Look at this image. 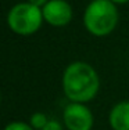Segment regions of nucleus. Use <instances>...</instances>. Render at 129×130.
<instances>
[{"mask_svg": "<svg viewBox=\"0 0 129 130\" xmlns=\"http://www.w3.org/2000/svg\"><path fill=\"white\" fill-rule=\"evenodd\" d=\"M3 130H35V129L31 126V123H25V122L15 120V122H10Z\"/></svg>", "mask_w": 129, "mask_h": 130, "instance_id": "6e6552de", "label": "nucleus"}, {"mask_svg": "<svg viewBox=\"0 0 129 130\" xmlns=\"http://www.w3.org/2000/svg\"><path fill=\"white\" fill-rule=\"evenodd\" d=\"M61 86L69 103L86 104L99 94L100 76L89 62L74 61L64 69Z\"/></svg>", "mask_w": 129, "mask_h": 130, "instance_id": "f257e3e1", "label": "nucleus"}, {"mask_svg": "<svg viewBox=\"0 0 129 130\" xmlns=\"http://www.w3.org/2000/svg\"><path fill=\"white\" fill-rule=\"evenodd\" d=\"M42 130H63V126H61L60 122L51 119V120H49V122L46 123V126Z\"/></svg>", "mask_w": 129, "mask_h": 130, "instance_id": "1a4fd4ad", "label": "nucleus"}, {"mask_svg": "<svg viewBox=\"0 0 129 130\" xmlns=\"http://www.w3.org/2000/svg\"><path fill=\"white\" fill-rule=\"evenodd\" d=\"M108 123L112 130H129V101H121L111 108Z\"/></svg>", "mask_w": 129, "mask_h": 130, "instance_id": "423d86ee", "label": "nucleus"}, {"mask_svg": "<svg viewBox=\"0 0 129 130\" xmlns=\"http://www.w3.org/2000/svg\"><path fill=\"white\" fill-rule=\"evenodd\" d=\"M83 26L90 35L106 38L118 25L119 13L111 0H92L83 11Z\"/></svg>", "mask_w": 129, "mask_h": 130, "instance_id": "f03ea898", "label": "nucleus"}, {"mask_svg": "<svg viewBox=\"0 0 129 130\" xmlns=\"http://www.w3.org/2000/svg\"><path fill=\"white\" fill-rule=\"evenodd\" d=\"M111 2L115 4H126V3H129V0H111Z\"/></svg>", "mask_w": 129, "mask_h": 130, "instance_id": "9b49d317", "label": "nucleus"}, {"mask_svg": "<svg viewBox=\"0 0 129 130\" xmlns=\"http://www.w3.org/2000/svg\"><path fill=\"white\" fill-rule=\"evenodd\" d=\"M45 22L40 7L29 2H21L10 8L7 14V25L15 35L31 36L36 33Z\"/></svg>", "mask_w": 129, "mask_h": 130, "instance_id": "7ed1b4c3", "label": "nucleus"}, {"mask_svg": "<svg viewBox=\"0 0 129 130\" xmlns=\"http://www.w3.org/2000/svg\"><path fill=\"white\" fill-rule=\"evenodd\" d=\"M45 22L51 26L63 28L72 21V7L65 0H49L42 8Z\"/></svg>", "mask_w": 129, "mask_h": 130, "instance_id": "39448f33", "label": "nucleus"}, {"mask_svg": "<svg viewBox=\"0 0 129 130\" xmlns=\"http://www.w3.org/2000/svg\"><path fill=\"white\" fill-rule=\"evenodd\" d=\"M26 2L32 3V4H33V6H36V7H40V8H43L46 4H47V2H49V0H26Z\"/></svg>", "mask_w": 129, "mask_h": 130, "instance_id": "9d476101", "label": "nucleus"}, {"mask_svg": "<svg viewBox=\"0 0 129 130\" xmlns=\"http://www.w3.org/2000/svg\"><path fill=\"white\" fill-rule=\"evenodd\" d=\"M47 122H49V119H47V116H46L43 112H35V113H32L31 118H29V123H31V126H32L35 130H42L46 126Z\"/></svg>", "mask_w": 129, "mask_h": 130, "instance_id": "0eeeda50", "label": "nucleus"}, {"mask_svg": "<svg viewBox=\"0 0 129 130\" xmlns=\"http://www.w3.org/2000/svg\"><path fill=\"white\" fill-rule=\"evenodd\" d=\"M67 130H92L94 118L92 111L82 103H69L63 111Z\"/></svg>", "mask_w": 129, "mask_h": 130, "instance_id": "20e7f679", "label": "nucleus"}]
</instances>
